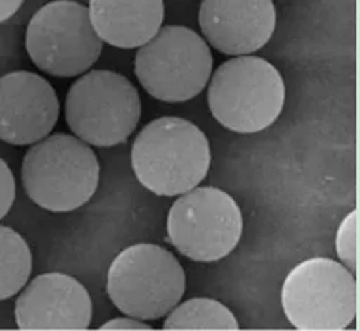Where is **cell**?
Returning <instances> with one entry per match:
<instances>
[{
	"mask_svg": "<svg viewBox=\"0 0 360 331\" xmlns=\"http://www.w3.org/2000/svg\"><path fill=\"white\" fill-rule=\"evenodd\" d=\"M359 209L345 216L336 234V251L350 272H359Z\"/></svg>",
	"mask_w": 360,
	"mask_h": 331,
	"instance_id": "cell-16",
	"label": "cell"
},
{
	"mask_svg": "<svg viewBox=\"0 0 360 331\" xmlns=\"http://www.w3.org/2000/svg\"><path fill=\"white\" fill-rule=\"evenodd\" d=\"M16 197V182L11 168L4 159H0V220L13 208Z\"/></svg>",
	"mask_w": 360,
	"mask_h": 331,
	"instance_id": "cell-17",
	"label": "cell"
},
{
	"mask_svg": "<svg viewBox=\"0 0 360 331\" xmlns=\"http://www.w3.org/2000/svg\"><path fill=\"white\" fill-rule=\"evenodd\" d=\"M89 9L73 0H53L28 21L25 47L32 63L60 79L86 73L103 53Z\"/></svg>",
	"mask_w": 360,
	"mask_h": 331,
	"instance_id": "cell-8",
	"label": "cell"
},
{
	"mask_svg": "<svg viewBox=\"0 0 360 331\" xmlns=\"http://www.w3.org/2000/svg\"><path fill=\"white\" fill-rule=\"evenodd\" d=\"M282 307L296 330H347L357 318V279L336 260H304L285 277Z\"/></svg>",
	"mask_w": 360,
	"mask_h": 331,
	"instance_id": "cell-6",
	"label": "cell"
},
{
	"mask_svg": "<svg viewBox=\"0 0 360 331\" xmlns=\"http://www.w3.org/2000/svg\"><path fill=\"white\" fill-rule=\"evenodd\" d=\"M171 331H237L238 321L229 307L212 298H192L176 305L164 321Z\"/></svg>",
	"mask_w": 360,
	"mask_h": 331,
	"instance_id": "cell-14",
	"label": "cell"
},
{
	"mask_svg": "<svg viewBox=\"0 0 360 331\" xmlns=\"http://www.w3.org/2000/svg\"><path fill=\"white\" fill-rule=\"evenodd\" d=\"M14 316L25 331H82L91 326L93 301L75 277L47 272L25 285Z\"/></svg>",
	"mask_w": 360,
	"mask_h": 331,
	"instance_id": "cell-10",
	"label": "cell"
},
{
	"mask_svg": "<svg viewBox=\"0 0 360 331\" xmlns=\"http://www.w3.org/2000/svg\"><path fill=\"white\" fill-rule=\"evenodd\" d=\"M25 0H0V23L11 20L21 9Z\"/></svg>",
	"mask_w": 360,
	"mask_h": 331,
	"instance_id": "cell-19",
	"label": "cell"
},
{
	"mask_svg": "<svg viewBox=\"0 0 360 331\" xmlns=\"http://www.w3.org/2000/svg\"><path fill=\"white\" fill-rule=\"evenodd\" d=\"M103 331L106 330H119V331H150L152 326L143 323L141 319H136L131 318V316H126V318H115V319H110L108 323L101 326Z\"/></svg>",
	"mask_w": 360,
	"mask_h": 331,
	"instance_id": "cell-18",
	"label": "cell"
},
{
	"mask_svg": "<svg viewBox=\"0 0 360 331\" xmlns=\"http://www.w3.org/2000/svg\"><path fill=\"white\" fill-rule=\"evenodd\" d=\"M131 163L138 182L160 197L195 189L211 168V145L200 127L181 117H159L136 136Z\"/></svg>",
	"mask_w": 360,
	"mask_h": 331,
	"instance_id": "cell-1",
	"label": "cell"
},
{
	"mask_svg": "<svg viewBox=\"0 0 360 331\" xmlns=\"http://www.w3.org/2000/svg\"><path fill=\"white\" fill-rule=\"evenodd\" d=\"M242 213L235 199L216 187L181 194L167 215V239L193 262H218L242 237Z\"/></svg>",
	"mask_w": 360,
	"mask_h": 331,
	"instance_id": "cell-9",
	"label": "cell"
},
{
	"mask_svg": "<svg viewBox=\"0 0 360 331\" xmlns=\"http://www.w3.org/2000/svg\"><path fill=\"white\" fill-rule=\"evenodd\" d=\"M143 105L127 77L112 70H91L70 86L66 124L84 143L99 149L120 145L134 132Z\"/></svg>",
	"mask_w": 360,
	"mask_h": 331,
	"instance_id": "cell-5",
	"label": "cell"
},
{
	"mask_svg": "<svg viewBox=\"0 0 360 331\" xmlns=\"http://www.w3.org/2000/svg\"><path fill=\"white\" fill-rule=\"evenodd\" d=\"M181 263L162 246L141 242L119 253L108 268L106 293L122 314L141 321L167 316L185 295Z\"/></svg>",
	"mask_w": 360,
	"mask_h": 331,
	"instance_id": "cell-4",
	"label": "cell"
},
{
	"mask_svg": "<svg viewBox=\"0 0 360 331\" xmlns=\"http://www.w3.org/2000/svg\"><path fill=\"white\" fill-rule=\"evenodd\" d=\"M274 0H202L198 25L205 42L229 56H248L270 42Z\"/></svg>",
	"mask_w": 360,
	"mask_h": 331,
	"instance_id": "cell-12",
	"label": "cell"
},
{
	"mask_svg": "<svg viewBox=\"0 0 360 331\" xmlns=\"http://www.w3.org/2000/svg\"><path fill=\"white\" fill-rule=\"evenodd\" d=\"M32 262L30 246L21 234L0 225V301L25 288L32 274Z\"/></svg>",
	"mask_w": 360,
	"mask_h": 331,
	"instance_id": "cell-15",
	"label": "cell"
},
{
	"mask_svg": "<svg viewBox=\"0 0 360 331\" xmlns=\"http://www.w3.org/2000/svg\"><path fill=\"white\" fill-rule=\"evenodd\" d=\"M94 32L105 44L134 49L162 28L164 0H89Z\"/></svg>",
	"mask_w": 360,
	"mask_h": 331,
	"instance_id": "cell-13",
	"label": "cell"
},
{
	"mask_svg": "<svg viewBox=\"0 0 360 331\" xmlns=\"http://www.w3.org/2000/svg\"><path fill=\"white\" fill-rule=\"evenodd\" d=\"M99 161L77 136L49 135L25 154L21 182L25 192L51 213L75 211L91 201L99 185Z\"/></svg>",
	"mask_w": 360,
	"mask_h": 331,
	"instance_id": "cell-2",
	"label": "cell"
},
{
	"mask_svg": "<svg viewBox=\"0 0 360 331\" xmlns=\"http://www.w3.org/2000/svg\"><path fill=\"white\" fill-rule=\"evenodd\" d=\"M60 119V99L39 73L16 70L0 77V139L25 146L40 142Z\"/></svg>",
	"mask_w": 360,
	"mask_h": 331,
	"instance_id": "cell-11",
	"label": "cell"
},
{
	"mask_svg": "<svg viewBox=\"0 0 360 331\" xmlns=\"http://www.w3.org/2000/svg\"><path fill=\"white\" fill-rule=\"evenodd\" d=\"M212 63L211 47L197 32L169 25L138 47L134 73L152 98L183 103L204 91Z\"/></svg>",
	"mask_w": 360,
	"mask_h": 331,
	"instance_id": "cell-7",
	"label": "cell"
},
{
	"mask_svg": "<svg viewBox=\"0 0 360 331\" xmlns=\"http://www.w3.org/2000/svg\"><path fill=\"white\" fill-rule=\"evenodd\" d=\"M285 84L270 61L237 56L212 73L207 103L212 117L226 130L252 135L270 127L282 113Z\"/></svg>",
	"mask_w": 360,
	"mask_h": 331,
	"instance_id": "cell-3",
	"label": "cell"
}]
</instances>
